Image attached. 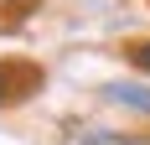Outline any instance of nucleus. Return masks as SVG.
<instances>
[{"label": "nucleus", "instance_id": "2", "mask_svg": "<svg viewBox=\"0 0 150 145\" xmlns=\"http://www.w3.org/2000/svg\"><path fill=\"white\" fill-rule=\"evenodd\" d=\"M104 99L114 104V109H129V114H150V88L145 83H109Z\"/></svg>", "mask_w": 150, "mask_h": 145}, {"label": "nucleus", "instance_id": "4", "mask_svg": "<svg viewBox=\"0 0 150 145\" xmlns=\"http://www.w3.org/2000/svg\"><path fill=\"white\" fill-rule=\"evenodd\" d=\"M129 62H135V68L150 78V42H135V47H129Z\"/></svg>", "mask_w": 150, "mask_h": 145}, {"label": "nucleus", "instance_id": "3", "mask_svg": "<svg viewBox=\"0 0 150 145\" xmlns=\"http://www.w3.org/2000/svg\"><path fill=\"white\" fill-rule=\"evenodd\" d=\"M73 145H145V140H135V135H119V130H83Z\"/></svg>", "mask_w": 150, "mask_h": 145}, {"label": "nucleus", "instance_id": "1", "mask_svg": "<svg viewBox=\"0 0 150 145\" xmlns=\"http://www.w3.org/2000/svg\"><path fill=\"white\" fill-rule=\"evenodd\" d=\"M36 83H42V72L31 62H0V109L26 99V93H36Z\"/></svg>", "mask_w": 150, "mask_h": 145}]
</instances>
